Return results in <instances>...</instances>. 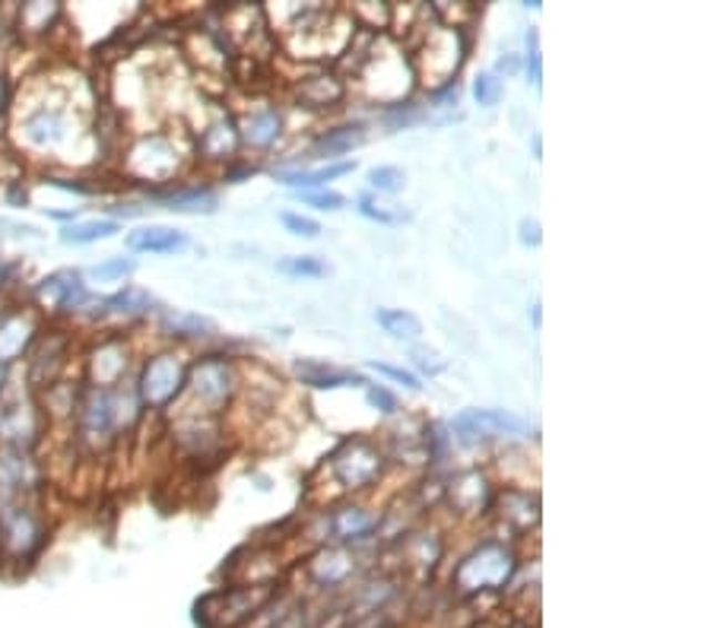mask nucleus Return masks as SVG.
<instances>
[{
    "mask_svg": "<svg viewBox=\"0 0 714 628\" xmlns=\"http://www.w3.org/2000/svg\"><path fill=\"white\" fill-rule=\"evenodd\" d=\"M359 213H363V216H369V219H375V223H400V219H407V216H400V213H391V209H385V207H375L369 197H363V200H359Z\"/></svg>",
    "mask_w": 714,
    "mask_h": 628,
    "instance_id": "obj_40",
    "label": "nucleus"
},
{
    "mask_svg": "<svg viewBox=\"0 0 714 628\" xmlns=\"http://www.w3.org/2000/svg\"><path fill=\"white\" fill-rule=\"evenodd\" d=\"M448 502L463 517H477V514L489 512V505H492L489 480H486L480 470H463L448 486Z\"/></svg>",
    "mask_w": 714,
    "mask_h": 628,
    "instance_id": "obj_10",
    "label": "nucleus"
},
{
    "mask_svg": "<svg viewBox=\"0 0 714 628\" xmlns=\"http://www.w3.org/2000/svg\"><path fill=\"white\" fill-rule=\"evenodd\" d=\"M344 83L330 73H322V76H312V80H302L299 86V99L308 105V109H330L344 99Z\"/></svg>",
    "mask_w": 714,
    "mask_h": 628,
    "instance_id": "obj_26",
    "label": "nucleus"
},
{
    "mask_svg": "<svg viewBox=\"0 0 714 628\" xmlns=\"http://www.w3.org/2000/svg\"><path fill=\"white\" fill-rule=\"evenodd\" d=\"M58 3H26L23 13H20V25L29 29V32H45L48 25L54 23L58 17Z\"/></svg>",
    "mask_w": 714,
    "mask_h": 628,
    "instance_id": "obj_32",
    "label": "nucleus"
},
{
    "mask_svg": "<svg viewBox=\"0 0 714 628\" xmlns=\"http://www.w3.org/2000/svg\"><path fill=\"white\" fill-rule=\"evenodd\" d=\"M353 168H356V163L344 159V163H327L322 168H312V172L308 168H277L274 178L286 187H322L334 178H340V175H349Z\"/></svg>",
    "mask_w": 714,
    "mask_h": 628,
    "instance_id": "obj_25",
    "label": "nucleus"
},
{
    "mask_svg": "<svg viewBox=\"0 0 714 628\" xmlns=\"http://www.w3.org/2000/svg\"><path fill=\"white\" fill-rule=\"evenodd\" d=\"M528 73H530V83H533V86H540V51H537V48L528 54Z\"/></svg>",
    "mask_w": 714,
    "mask_h": 628,
    "instance_id": "obj_42",
    "label": "nucleus"
},
{
    "mask_svg": "<svg viewBox=\"0 0 714 628\" xmlns=\"http://www.w3.org/2000/svg\"><path fill=\"white\" fill-rule=\"evenodd\" d=\"M187 388L201 406L220 410L235 394V369L226 356H204L187 372Z\"/></svg>",
    "mask_w": 714,
    "mask_h": 628,
    "instance_id": "obj_7",
    "label": "nucleus"
},
{
    "mask_svg": "<svg viewBox=\"0 0 714 628\" xmlns=\"http://www.w3.org/2000/svg\"><path fill=\"white\" fill-rule=\"evenodd\" d=\"M375 321L385 327V333H391L394 340H419V333H422L419 318L404 308H378Z\"/></svg>",
    "mask_w": 714,
    "mask_h": 628,
    "instance_id": "obj_28",
    "label": "nucleus"
},
{
    "mask_svg": "<svg viewBox=\"0 0 714 628\" xmlns=\"http://www.w3.org/2000/svg\"><path fill=\"white\" fill-rule=\"evenodd\" d=\"M187 235L172 229V226H143L137 233L128 235V248L140 255H172L185 248Z\"/></svg>",
    "mask_w": 714,
    "mask_h": 628,
    "instance_id": "obj_21",
    "label": "nucleus"
},
{
    "mask_svg": "<svg viewBox=\"0 0 714 628\" xmlns=\"http://www.w3.org/2000/svg\"><path fill=\"white\" fill-rule=\"evenodd\" d=\"M48 531L45 521L26 505H10L0 512V549L3 556L13 562H26V558L39 556V549L45 546Z\"/></svg>",
    "mask_w": 714,
    "mask_h": 628,
    "instance_id": "obj_5",
    "label": "nucleus"
},
{
    "mask_svg": "<svg viewBox=\"0 0 714 628\" xmlns=\"http://www.w3.org/2000/svg\"><path fill=\"white\" fill-rule=\"evenodd\" d=\"M473 95L480 105H496L502 99V80L499 73H480L477 83H473Z\"/></svg>",
    "mask_w": 714,
    "mask_h": 628,
    "instance_id": "obj_35",
    "label": "nucleus"
},
{
    "mask_svg": "<svg viewBox=\"0 0 714 628\" xmlns=\"http://www.w3.org/2000/svg\"><path fill=\"white\" fill-rule=\"evenodd\" d=\"M518 229H521V241H524V245H533V248H537V245L543 241V235H540V223H537V219H521V226H518Z\"/></svg>",
    "mask_w": 714,
    "mask_h": 628,
    "instance_id": "obj_41",
    "label": "nucleus"
},
{
    "mask_svg": "<svg viewBox=\"0 0 714 628\" xmlns=\"http://www.w3.org/2000/svg\"><path fill=\"white\" fill-rule=\"evenodd\" d=\"M279 134H283V115H279L274 105L257 109V112H252V115L238 124V137H242V143L257 146V150L274 146L279 140Z\"/></svg>",
    "mask_w": 714,
    "mask_h": 628,
    "instance_id": "obj_20",
    "label": "nucleus"
},
{
    "mask_svg": "<svg viewBox=\"0 0 714 628\" xmlns=\"http://www.w3.org/2000/svg\"><path fill=\"white\" fill-rule=\"evenodd\" d=\"M324 524H327V534H334L337 539H366L375 534L378 517L363 505H344L330 517H324Z\"/></svg>",
    "mask_w": 714,
    "mask_h": 628,
    "instance_id": "obj_18",
    "label": "nucleus"
},
{
    "mask_svg": "<svg viewBox=\"0 0 714 628\" xmlns=\"http://www.w3.org/2000/svg\"><path fill=\"white\" fill-rule=\"evenodd\" d=\"M369 185L375 191H381V194H397V191H404V185H407V175L397 165H378V168L369 172Z\"/></svg>",
    "mask_w": 714,
    "mask_h": 628,
    "instance_id": "obj_33",
    "label": "nucleus"
},
{
    "mask_svg": "<svg viewBox=\"0 0 714 628\" xmlns=\"http://www.w3.org/2000/svg\"><path fill=\"white\" fill-rule=\"evenodd\" d=\"M366 143V124H346V127H334L322 137L312 143V156H322V159H337L353 153L356 146Z\"/></svg>",
    "mask_w": 714,
    "mask_h": 628,
    "instance_id": "obj_24",
    "label": "nucleus"
},
{
    "mask_svg": "<svg viewBox=\"0 0 714 628\" xmlns=\"http://www.w3.org/2000/svg\"><path fill=\"white\" fill-rule=\"evenodd\" d=\"M115 233H121L115 219H90V223H73L61 233V241L64 245H93V241H102V238H112Z\"/></svg>",
    "mask_w": 714,
    "mask_h": 628,
    "instance_id": "obj_29",
    "label": "nucleus"
},
{
    "mask_svg": "<svg viewBox=\"0 0 714 628\" xmlns=\"http://www.w3.org/2000/svg\"><path fill=\"white\" fill-rule=\"evenodd\" d=\"M35 333H39V325H35L32 315H23V311L20 315H7L0 321V366L17 362L26 349L32 347Z\"/></svg>",
    "mask_w": 714,
    "mask_h": 628,
    "instance_id": "obj_14",
    "label": "nucleus"
},
{
    "mask_svg": "<svg viewBox=\"0 0 714 628\" xmlns=\"http://www.w3.org/2000/svg\"><path fill=\"white\" fill-rule=\"evenodd\" d=\"M257 168L254 165H242V168H235V172H226V182H238V178H245V175H254Z\"/></svg>",
    "mask_w": 714,
    "mask_h": 628,
    "instance_id": "obj_43",
    "label": "nucleus"
},
{
    "mask_svg": "<svg viewBox=\"0 0 714 628\" xmlns=\"http://www.w3.org/2000/svg\"><path fill=\"white\" fill-rule=\"evenodd\" d=\"M178 165V150L172 140L160 137H143L131 153V168L143 175V178H169Z\"/></svg>",
    "mask_w": 714,
    "mask_h": 628,
    "instance_id": "obj_9",
    "label": "nucleus"
},
{
    "mask_svg": "<svg viewBox=\"0 0 714 628\" xmlns=\"http://www.w3.org/2000/svg\"><path fill=\"white\" fill-rule=\"evenodd\" d=\"M274 590L271 584H254V587H230L220 594H210L197 604V622L207 628H232L254 616L261 606L271 604Z\"/></svg>",
    "mask_w": 714,
    "mask_h": 628,
    "instance_id": "obj_2",
    "label": "nucleus"
},
{
    "mask_svg": "<svg viewBox=\"0 0 714 628\" xmlns=\"http://www.w3.org/2000/svg\"><path fill=\"white\" fill-rule=\"evenodd\" d=\"M105 308L112 311V315H118V318H143V315H150L153 311V305H156V299L146 292V289H137V286H124L121 292H115L112 299H105Z\"/></svg>",
    "mask_w": 714,
    "mask_h": 628,
    "instance_id": "obj_27",
    "label": "nucleus"
},
{
    "mask_svg": "<svg viewBox=\"0 0 714 628\" xmlns=\"http://www.w3.org/2000/svg\"><path fill=\"white\" fill-rule=\"evenodd\" d=\"M90 369H93V388H112V384L121 381V374L128 372V349L121 347L118 340L95 347Z\"/></svg>",
    "mask_w": 714,
    "mask_h": 628,
    "instance_id": "obj_23",
    "label": "nucleus"
},
{
    "mask_svg": "<svg viewBox=\"0 0 714 628\" xmlns=\"http://www.w3.org/2000/svg\"><path fill=\"white\" fill-rule=\"evenodd\" d=\"M366 400H369L375 410H381V413H397V397L388 388H381V384H371L369 391H366Z\"/></svg>",
    "mask_w": 714,
    "mask_h": 628,
    "instance_id": "obj_37",
    "label": "nucleus"
},
{
    "mask_svg": "<svg viewBox=\"0 0 714 628\" xmlns=\"http://www.w3.org/2000/svg\"><path fill=\"white\" fill-rule=\"evenodd\" d=\"M153 200L172 213H191V216H210L220 207V197L210 187H175V191H153Z\"/></svg>",
    "mask_w": 714,
    "mask_h": 628,
    "instance_id": "obj_15",
    "label": "nucleus"
},
{
    "mask_svg": "<svg viewBox=\"0 0 714 628\" xmlns=\"http://www.w3.org/2000/svg\"><path fill=\"white\" fill-rule=\"evenodd\" d=\"M302 204L318 209H340L346 204L344 194H334V191H318V194H302Z\"/></svg>",
    "mask_w": 714,
    "mask_h": 628,
    "instance_id": "obj_38",
    "label": "nucleus"
},
{
    "mask_svg": "<svg viewBox=\"0 0 714 628\" xmlns=\"http://www.w3.org/2000/svg\"><path fill=\"white\" fill-rule=\"evenodd\" d=\"M279 219H283V226H286L289 233L302 235V238H318V235H322V226H318L315 219L302 216V213H283Z\"/></svg>",
    "mask_w": 714,
    "mask_h": 628,
    "instance_id": "obj_36",
    "label": "nucleus"
},
{
    "mask_svg": "<svg viewBox=\"0 0 714 628\" xmlns=\"http://www.w3.org/2000/svg\"><path fill=\"white\" fill-rule=\"evenodd\" d=\"M518 572V558L514 549L499 543V539H486L477 549H470L461 558V565L455 568V590L463 597H473V594H483V590H499L506 587Z\"/></svg>",
    "mask_w": 714,
    "mask_h": 628,
    "instance_id": "obj_1",
    "label": "nucleus"
},
{
    "mask_svg": "<svg viewBox=\"0 0 714 628\" xmlns=\"http://www.w3.org/2000/svg\"><path fill=\"white\" fill-rule=\"evenodd\" d=\"M7 99H10V93H7V83H3V76H0V112L7 109Z\"/></svg>",
    "mask_w": 714,
    "mask_h": 628,
    "instance_id": "obj_45",
    "label": "nucleus"
},
{
    "mask_svg": "<svg viewBox=\"0 0 714 628\" xmlns=\"http://www.w3.org/2000/svg\"><path fill=\"white\" fill-rule=\"evenodd\" d=\"M0 384H3V366H0Z\"/></svg>",
    "mask_w": 714,
    "mask_h": 628,
    "instance_id": "obj_46",
    "label": "nucleus"
},
{
    "mask_svg": "<svg viewBox=\"0 0 714 628\" xmlns=\"http://www.w3.org/2000/svg\"><path fill=\"white\" fill-rule=\"evenodd\" d=\"M499 514L511 531L524 534L530 527H537V521H540V498L530 492H521V488H508L499 495Z\"/></svg>",
    "mask_w": 714,
    "mask_h": 628,
    "instance_id": "obj_17",
    "label": "nucleus"
},
{
    "mask_svg": "<svg viewBox=\"0 0 714 628\" xmlns=\"http://www.w3.org/2000/svg\"><path fill=\"white\" fill-rule=\"evenodd\" d=\"M451 432L461 444H480L489 439H508L524 435L528 422L508 410H463L451 422Z\"/></svg>",
    "mask_w": 714,
    "mask_h": 628,
    "instance_id": "obj_6",
    "label": "nucleus"
},
{
    "mask_svg": "<svg viewBox=\"0 0 714 628\" xmlns=\"http://www.w3.org/2000/svg\"><path fill=\"white\" fill-rule=\"evenodd\" d=\"M35 483V466L29 454L20 447H3L0 451V498L20 495L23 488H32Z\"/></svg>",
    "mask_w": 714,
    "mask_h": 628,
    "instance_id": "obj_16",
    "label": "nucleus"
},
{
    "mask_svg": "<svg viewBox=\"0 0 714 628\" xmlns=\"http://www.w3.org/2000/svg\"><path fill=\"white\" fill-rule=\"evenodd\" d=\"M499 70H502V73H514V70H518V61L508 54V58H502V61H499Z\"/></svg>",
    "mask_w": 714,
    "mask_h": 628,
    "instance_id": "obj_44",
    "label": "nucleus"
},
{
    "mask_svg": "<svg viewBox=\"0 0 714 628\" xmlns=\"http://www.w3.org/2000/svg\"><path fill=\"white\" fill-rule=\"evenodd\" d=\"M112 388H90L83 400L76 403V416H80V429L83 439L90 442H105L115 432V416H112Z\"/></svg>",
    "mask_w": 714,
    "mask_h": 628,
    "instance_id": "obj_11",
    "label": "nucleus"
},
{
    "mask_svg": "<svg viewBox=\"0 0 714 628\" xmlns=\"http://www.w3.org/2000/svg\"><path fill=\"white\" fill-rule=\"evenodd\" d=\"M128 274H134V260H128V257H112V260L95 264L93 270H90V277L95 282H118V279H124Z\"/></svg>",
    "mask_w": 714,
    "mask_h": 628,
    "instance_id": "obj_34",
    "label": "nucleus"
},
{
    "mask_svg": "<svg viewBox=\"0 0 714 628\" xmlns=\"http://www.w3.org/2000/svg\"><path fill=\"white\" fill-rule=\"evenodd\" d=\"M187 369L185 362L175 352H160L153 356L143 372H140L137 397L143 406L150 410H165L169 403H175V397L185 391Z\"/></svg>",
    "mask_w": 714,
    "mask_h": 628,
    "instance_id": "obj_4",
    "label": "nucleus"
},
{
    "mask_svg": "<svg viewBox=\"0 0 714 628\" xmlns=\"http://www.w3.org/2000/svg\"><path fill=\"white\" fill-rule=\"evenodd\" d=\"M238 146H242L238 124H235L230 115L216 117L213 124H207V127L201 131V137H197V153H201L204 159H213V163L232 159V156L238 153Z\"/></svg>",
    "mask_w": 714,
    "mask_h": 628,
    "instance_id": "obj_12",
    "label": "nucleus"
},
{
    "mask_svg": "<svg viewBox=\"0 0 714 628\" xmlns=\"http://www.w3.org/2000/svg\"><path fill=\"white\" fill-rule=\"evenodd\" d=\"M296 374L302 378V384L318 388V391H334V388H344V384H366L363 374H356L353 369H337V366H327V362H318V359H299Z\"/></svg>",
    "mask_w": 714,
    "mask_h": 628,
    "instance_id": "obj_19",
    "label": "nucleus"
},
{
    "mask_svg": "<svg viewBox=\"0 0 714 628\" xmlns=\"http://www.w3.org/2000/svg\"><path fill=\"white\" fill-rule=\"evenodd\" d=\"M277 270L279 274H286V277H327L330 274V264H324L322 257L315 255H289L277 260Z\"/></svg>",
    "mask_w": 714,
    "mask_h": 628,
    "instance_id": "obj_31",
    "label": "nucleus"
},
{
    "mask_svg": "<svg viewBox=\"0 0 714 628\" xmlns=\"http://www.w3.org/2000/svg\"><path fill=\"white\" fill-rule=\"evenodd\" d=\"M353 572V556L346 549H337V546H327L322 553H315L312 562H308V575L312 581L322 584V587H337L344 584Z\"/></svg>",
    "mask_w": 714,
    "mask_h": 628,
    "instance_id": "obj_22",
    "label": "nucleus"
},
{
    "mask_svg": "<svg viewBox=\"0 0 714 628\" xmlns=\"http://www.w3.org/2000/svg\"><path fill=\"white\" fill-rule=\"evenodd\" d=\"M162 330L169 337H207L213 330V321L201 318V315H187V311H165L162 315Z\"/></svg>",
    "mask_w": 714,
    "mask_h": 628,
    "instance_id": "obj_30",
    "label": "nucleus"
},
{
    "mask_svg": "<svg viewBox=\"0 0 714 628\" xmlns=\"http://www.w3.org/2000/svg\"><path fill=\"white\" fill-rule=\"evenodd\" d=\"M68 115L58 112V109H35V112L23 121L26 143L35 146V150H51V146H58L61 140L68 137Z\"/></svg>",
    "mask_w": 714,
    "mask_h": 628,
    "instance_id": "obj_13",
    "label": "nucleus"
},
{
    "mask_svg": "<svg viewBox=\"0 0 714 628\" xmlns=\"http://www.w3.org/2000/svg\"><path fill=\"white\" fill-rule=\"evenodd\" d=\"M375 372L388 374V378H394V381H400L404 388H410V391H419L422 384H419V378H416L414 372H404V369H394V366H388V362H369Z\"/></svg>",
    "mask_w": 714,
    "mask_h": 628,
    "instance_id": "obj_39",
    "label": "nucleus"
},
{
    "mask_svg": "<svg viewBox=\"0 0 714 628\" xmlns=\"http://www.w3.org/2000/svg\"><path fill=\"white\" fill-rule=\"evenodd\" d=\"M330 473L340 488H369L385 473V451L369 439H349L330 454Z\"/></svg>",
    "mask_w": 714,
    "mask_h": 628,
    "instance_id": "obj_3",
    "label": "nucleus"
},
{
    "mask_svg": "<svg viewBox=\"0 0 714 628\" xmlns=\"http://www.w3.org/2000/svg\"><path fill=\"white\" fill-rule=\"evenodd\" d=\"M35 299L48 308H61V311H76V308L93 302L80 270H58V274L45 277L35 286Z\"/></svg>",
    "mask_w": 714,
    "mask_h": 628,
    "instance_id": "obj_8",
    "label": "nucleus"
}]
</instances>
